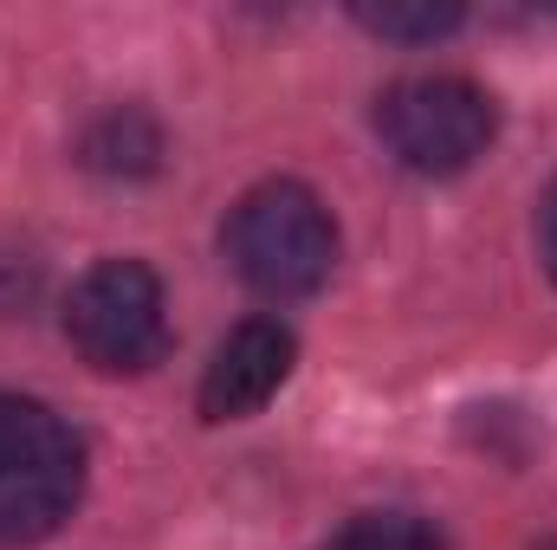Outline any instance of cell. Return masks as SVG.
I'll list each match as a JSON object with an SVG mask.
<instances>
[{
    "mask_svg": "<svg viewBox=\"0 0 557 550\" xmlns=\"http://www.w3.org/2000/svg\"><path fill=\"white\" fill-rule=\"evenodd\" d=\"M72 350L104 376H143L169 350V298L143 260H98L65 298Z\"/></svg>",
    "mask_w": 557,
    "mask_h": 550,
    "instance_id": "cell-4",
    "label": "cell"
},
{
    "mask_svg": "<svg viewBox=\"0 0 557 550\" xmlns=\"http://www.w3.org/2000/svg\"><path fill=\"white\" fill-rule=\"evenodd\" d=\"M539 550H557V538H552V545H539Z\"/></svg>",
    "mask_w": 557,
    "mask_h": 550,
    "instance_id": "cell-10",
    "label": "cell"
},
{
    "mask_svg": "<svg viewBox=\"0 0 557 550\" xmlns=\"http://www.w3.org/2000/svg\"><path fill=\"white\" fill-rule=\"evenodd\" d=\"M331 550H441V538L416 512H363L344 525V538Z\"/></svg>",
    "mask_w": 557,
    "mask_h": 550,
    "instance_id": "cell-7",
    "label": "cell"
},
{
    "mask_svg": "<svg viewBox=\"0 0 557 550\" xmlns=\"http://www.w3.org/2000/svg\"><path fill=\"white\" fill-rule=\"evenodd\" d=\"M234 273L260 298H311L337 266V221L305 182H260L234 201L227 234H221Z\"/></svg>",
    "mask_w": 557,
    "mask_h": 550,
    "instance_id": "cell-1",
    "label": "cell"
},
{
    "mask_svg": "<svg viewBox=\"0 0 557 550\" xmlns=\"http://www.w3.org/2000/svg\"><path fill=\"white\" fill-rule=\"evenodd\" d=\"M376 137L383 149L416 168V175H460L473 168L493 137H499V111L473 78L454 72H428V78H403L376 98Z\"/></svg>",
    "mask_w": 557,
    "mask_h": 550,
    "instance_id": "cell-3",
    "label": "cell"
},
{
    "mask_svg": "<svg viewBox=\"0 0 557 550\" xmlns=\"http://www.w3.org/2000/svg\"><path fill=\"white\" fill-rule=\"evenodd\" d=\"M292 357H298V343H292V330H285L278 317H247V324H234V330L214 343L208 370H201V396H195L201 414H208V421H247V414H260L278 389H285Z\"/></svg>",
    "mask_w": 557,
    "mask_h": 550,
    "instance_id": "cell-5",
    "label": "cell"
},
{
    "mask_svg": "<svg viewBox=\"0 0 557 550\" xmlns=\"http://www.w3.org/2000/svg\"><path fill=\"white\" fill-rule=\"evenodd\" d=\"M467 13L460 7H357V26H370L376 39H447Z\"/></svg>",
    "mask_w": 557,
    "mask_h": 550,
    "instance_id": "cell-8",
    "label": "cell"
},
{
    "mask_svg": "<svg viewBox=\"0 0 557 550\" xmlns=\"http://www.w3.org/2000/svg\"><path fill=\"white\" fill-rule=\"evenodd\" d=\"M545 266L557 278V182H552V195H545Z\"/></svg>",
    "mask_w": 557,
    "mask_h": 550,
    "instance_id": "cell-9",
    "label": "cell"
},
{
    "mask_svg": "<svg viewBox=\"0 0 557 550\" xmlns=\"http://www.w3.org/2000/svg\"><path fill=\"white\" fill-rule=\"evenodd\" d=\"M149 117L143 111H111L91 137H85V162L91 168H111V175H143V168H156V137L131 142V130H143Z\"/></svg>",
    "mask_w": 557,
    "mask_h": 550,
    "instance_id": "cell-6",
    "label": "cell"
},
{
    "mask_svg": "<svg viewBox=\"0 0 557 550\" xmlns=\"http://www.w3.org/2000/svg\"><path fill=\"white\" fill-rule=\"evenodd\" d=\"M85 499L78 434L33 396L0 389V550L52 538Z\"/></svg>",
    "mask_w": 557,
    "mask_h": 550,
    "instance_id": "cell-2",
    "label": "cell"
}]
</instances>
